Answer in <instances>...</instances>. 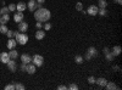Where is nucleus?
<instances>
[{"mask_svg":"<svg viewBox=\"0 0 122 90\" xmlns=\"http://www.w3.org/2000/svg\"><path fill=\"white\" fill-rule=\"evenodd\" d=\"M50 17H51V12L48 9H37L34 11V18L39 22H48Z\"/></svg>","mask_w":122,"mask_h":90,"instance_id":"f257e3e1","label":"nucleus"},{"mask_svg":"<svg viewBox=\"0 0 122 90\" xmlns=\"http://www.w3.org/2000/svg\"><path fill=\"white\" fill-rule=\"evenodd\" d=\"M15 39H16V42L18 44L25 45L28 42V35L26 33H17V32H15Z\"/></svg>","mask_w":122,"mask_h":90,"instance_id":"f03ea898","label":"nucleus"},{"mask_svg":"<svg viewBox=\"0 0 122 90\" xmlns=\"http://www.w3.org/2000/svg\"><path fill=\"white\" fill-rule=\"evenodd\" d=\"M43 62H44V58L42 55H34L32 57V63L36 66V67H40V66H43Z\"/></svg>","mask_w":122,"mask_h":90,"instance_id":"7ed1b4c3","label":"nucleus"},{"mask_svg":"<svg viewBox=\"0 0 122 90\" xmlns=\"http://www.w3.org/2000/svg\"><path fill=\"white\" fill-rule=\"evenodd\" d=\"M98 10H99V7L97 5H90L87 10V14L90 16H95V15H98Z\"/></svg>","mask_w":122,"mask_h":90,"instance_id":"20e7f679","label":"nucleus"},{"mask_svg":"<svg viewBox=\"0 0 122 90\" xmlns=\"http://www.w3.org/2000/svg\"><path fill=\"white\" fill-rule=\"evenodd\" d=\"M6 65H7V68L10 69V72H16L17 65H16V62H15V60H11V58H10Z\"/></svg>","mask_w":122,"mask_h":90,"instance_id":"39448f33","label":"nucleus"},{"mask_svg":"<svg viewBox=\"0 0 122 90\" xmlns=\"http://www.w3.org/2000/svg\"><path fill=\"white\" fill-rule=\"evenodd\" d=\"M23 17H25L23 12H21V11H17L16 14H14V21H15L16 23H20L21 21H23Z\"/></svg>","mask_w":122,"mask_h":90,"instance_id":"423d86ee","label":"nucleus"},{"mask_svg":"<svg viewBox=\"0 0 122 90\" xmlns=\"http://www.w3.org/2000/svg\"><path fill=\"white\" fill-rule=\"evenodd\" d=\"M27 29H28V23H27V22L21 21V22L18 23V31L21 32V33H26Z\"/></svg>","mask_w":122,"mask_h":90,"instance_id":"0eeeda50","label":"nucleus"},{"mask_svg":"<svg viewBox=\"0 0 122 90\" xmlns=\"http://www.w3.org/2000/svg\"><path fill=\"white\" fill-rule=\"evenodd\" d=\"M36 71H37V67H36L32 62L27 63V69H26V72H27L28 74H34Z\"/></svg>","mask_w":122,"mask_h":90,"instance_id":"6e6552de","label":"nucleus"},{"mask_svg":"<svg viewBox=\"0 0 122 90\" xmlns=\"http://www.w3.org/2000/svg\"><path fill=\"white\" fill-rule=\"evenodd\" d=\"M21 62L22 63H29V62H32V56L28 55V54H22L21 55Z\"/></svg>","mask_w":122,"mask_h":90,"instance_id":"1a4fd4ad","label":"nucleus"},{"mask_svg":"<svg viewBox=\"0 0 122 90\" xmlns=\"http://www.w3.org/2000/svg\"><path fill=\"white\" fill-rule=\"evenodd\" d=\"M9 60H10L9 52L4 51V52H1V54H0V62H3V63H5V65H6Z\"/></svg>","mask_w":122,"mask_h":90,"instance_id":"9d476101","label":"nucleus"},{"mask_svg":"<svg viewBox=\"0 0 122 90\" xmlns=\"http://www.w3.org/2000/svg\"><path fill=\"white\" fill-rule=\"evenodd\" d=\"M7 49L9 50H11V49H15L16 45H17V42H16V39H12V38H9V40H7Z\"/></svg>","mask_w":122,"mask_h":90,"instance_id":"9b49d317","label":"nucleus"},{"mask_svg":"<svg viewBox=\"0 0 122 90\" xmlns=\"http://www.w3.org/2000/svg\"><path fill=\"white\" fill-rule=\"evenodd\" d=\"M36 4H37L36 0H29L28 4H27V7H28L29 11H32V12H34V11H36Z\"/></svg>","mask_w":122,"mask_h":90,"instance_id":"f8f14e48","label":"nucleus"},{"mask_svg":"<svg viewBox=\"0 0 122 90\" xmlns=\"http://www.w3.org/2000/svg\"><path fill=\"white\" fill-rule=\"evenodd\" d=\"M87 52H88L92 57H97V56H98V50H97L94 46H90V47H88Z\"/></svg>","mask_w":122,"mask_h":90,"instance_id":"ddd939ff","label":"nucleus"},{"mask_svg":"<svg viewBox=\"0 0 122 90\" xmlns=\"http://www.w3.org/2000/svg\"><path fill=\"white\" fill-rule=\"evenodd\" d=\"M106 83H107V81H106L105 78H98V79H95V84H98L101 88H105Z\"/></svg>","mask_w":122,"mask_h":90,"instance_id":"4468645a","label":"nucleus"},{"mask_svg":"<svg viewBox=\"0 0 122 90\" xmlns=\"http://www.w3.org/2000/svg\"><path fill=\"white\" fill-rule=\"evenodd\" d=\"M44 37H45L44 31H42V29H38L37 33H36V39H37V40H43Z\"/></svg>","mask_w":122,"mask_h":90,"instance_id":"2eb2a0df","label":"nucleus"},{"mask_svg":"<svg viewBox=\"0 0 122 90\" xmlns=\"http://www.w3.org/2000/svg\"><path fill=\"white\" fill-rule=\"evenodd\" d=\"M121 51H122L121 46H120V45H116V46L112 47V50H111V54H112L114 56H118V55L121 54Z\"/></svg>","mask_w":122,"mask_h":90,"instance_id":"dca6fc26","label":"nucleus"},{"mask_svg":"<svg viewBox=\"0 0 122 90\" xmlns=\"http://www.w3.org/2000/svg\"><path fill=\"white\" fill-rule=\"evenodd\" d=\"M27 9V4H25V3H18V4H16V10L17 11H21V12H23L25 10Z\"/></svg>","mask_w":122,"mask_h":90,"instance_id":"f3484780","label":"nucleus"},{"mask_svg":"<svg viewBox=\"0 0 122 90\" xmlns=\"http://www.w3.org/2000/svg\"><path fill=\"white\" fill-rule=\"evenodd\" d=\"M10 19V16L9 14H5V15H1V17H0V24H6L9 22Z\"/></svg>","mask_w":122,"mask_h":90,"instance_id":"a211bd4d","label":"nucleus"},{"mask_svg":"<svg viewBox=\"0 0 122 90\" xmlns=\"http://www.w3.org/2000/svg\"><path fill=\"white\" fill-rule=\"evenodd\" d=\"M105 88H106L107 90H115V89H118V86H117L114 82H107L106 85H105Z\"/></svg>","mask_w":122,"mask_h":90,"instance_id":"6ab92c4d","label":"nucleus"},{"mask_svg":"<svg viewBox=\"0 0 122 90\" xmlns=\"http://www.w3.org/2000/svg\"><path fill=\"white\" fill-rule=\"evenodd\" d=\"M9 56H10V58H11V60H16L17 56H18V52L16 51L15 49H11V50H10V52H9Z\"/></svg>","mask_w":122,"mask_h":90,"instance_id":"aec40b11","label":"nucleus"},{"mask_svg":"<svg viewBox=\"0 0 122 90\" xmlns=\"http://www.w3.org/2000/svg\"><path fill=\"white\" fill-rule=\"evenodd\" d=\"M107 6V1L106 0H99L98 1V7L99 9H106Z\"/></svg>","mask_w":122,"mask_h":90,"instance_id":"412c9836","label":"nucleus"},{"mask_svg":"<svg viewBox=\"0 0 122 90\" xmlns=\"http://www.w3.org/2000/svg\"><path fill=\"white\" fill-rule=\"evenodd\" d=\"M75 61H76L77 65H81V63H83L84 58H83V56H81V55H76L75 56Z\"/></svg>","mask_w":122,"mask_h":90,"instance_id":"4be33fe9","label":"nucleus"},{"mask_svg":"<svg viewBox=\"0 0 122 90\" xmlns=\"http://www.w3.org/2000/svg\"><path fill=\"white\" fill-rule=\"evenodd\" d=\"M104 55H105V58L109 62H111V61H112V60H114V57H115V56H114L112 54H111L110 51H109V52H106V54H104Z\"/></svg>","mask_w":122,"mask_h":90,"instance_id":"5701e85b","label":"nucleus"},{"mask_svg":"<svg viewBox=\"0 0 122 90\" xmlns=\"http://www.w3.org/2000/svg\"><path fill=\"white\" fill-rule=\"evenodd\" d=\"M98 15H100V16H107V10L106 9H99L98 10Z\"/></svg>","mask_w":122,"mask_h":90,"instance_id":"b1692460","label":"nucleus"},{"mask_svg":"<svg viewBox=\"0 0 122 90\" xmlns=\"http://www.w3.org/2000/svg\"><path fill=\"white\" fill-rule=\"evenodd\" d=\"M15 89H16V90H25L26 86H25L23 84H21V83H16V84H15Z\"/></svg>","mask_w":122,"mask_h":90,"instance_id":"393cba45","label":"nucleus"},{"mask_svg":"<svg viewBox=\"0 0 122 90\" xmlns=\"http://www.w3.org/2000/svg\"><path fill=\"white\" fill-rule=\"evenodd\" d=\"M9 31L7 27L5 24H0V33H3V34H6V32Z\"/></svg>","mask_w":122,"mask_h":90,"instance_id":"a878e982","label":"nucleus"},{"mask_svg":"<svg viewBox=\"0 0 122 90\" xmlns=\"http://www.w3.org/2000/svg\"><path fill=\"white\" fill-rule=\"evenodd\" d=\"M0 14H1V15L10 14V11H9V7H7V6H3V7H1V10H0Z\"/></svg>","mask_w":122,"mask_h":90,"instance_id":"bb28decb","label":"nucleus"},{"mask_svg":"<svg viewBox=\"0 0 122 90\" xmlns=\"http://www.w3.org/2000/svg\"><path fill=\"white\" fill-rule=\"evenodd\" d=\"M7 7H9V11H10V12L16 11V4H10Z\"/></svg>","mask_w":122,"mask_h":90,"instance_id":"cd10ccee","label":"nucleus"},{"mask_svg":"<svg viewBox=\"0 0 122 90\" xmlns=\"http://www.w3.org/2000/svg\"><path fill=\"white\" fill-rule=\"evenodd\" d=\"M76 10H77V11H82V10H83V4L82 3H77L76 4Z\"/></svg>","mask_w":122,"mask_h":90,"instance_id":"c85d7f7f","label":"nucleus"},{"mask_svg":"<svg viewBox=\"0 0 122 90\" xmlns=\"http://www.w3.org/2000/svg\"><path fill=\"white\" fill-rule=\"evenodd\" d=\"M5 90H15V84H7V85H5Z\"/></svg>","mask_w":122,"mask_h":90,"instance_id":"c756f323","label":"nucleus"},{"mask_svg":"<svg viewBox=\"0 0 122 90\" xmlns=\"http://www.w3.org/2000/svg\"><path fill=\"white\" fill-rule=\"evenodd\" d=\"M88 83H89V84H95V78H94L93 76L88 77Z\"/></svg>","mask_w":122,"mask_h":90,"instance_id":"7c9ffc66","label":"nucleus"},{"mask_svg":"<svg viewBox=\"0 0 122 90\" xmlns=\"http://www.w3.org/2000/svg\"><path fill=\"white\" fill-rule=\"evenodd\" d=\"M6 35H7V38H12V37H15V32H14V31H10V29H9V31L6 32Z\"/></svg>","mask_w":122,"mask_h":90,"instance_id":"2f4dec72","label":"nucleus"},{"mask_svg":"<svg viewBox=\"0 0 122 90\" xmlns=\"http://www.w3.org/2000/svg\"><path fill=\"white\" fill-rule=\"evenodd\" d=\"M44 29H45V31H50V29H51V23H45L44 24Z\"/></svg>","mask_w":122,"mask_h":90,"instance_id":"473e14b6","label":"nucleus"},{"mask_svg":"<svg viewBox=\"0 0 122 90\" xmlns=\"http://www.w3.org/2000/svg\"><path fill=\"white\" fill-rule=\"evenodd\" d=\"M68 89H71V90H77V89H78V85H77V84H71V85L68 86Z\"/></svg>","mask_w":122,"mask_h":90,"instance_id":"72a5a7b5","label":"nucleus"},{"mask_svg":"<svg viewBox=\"0 0 122 90\" xmlns=\"http://www.w3.org/2000/svg\"><path fill=\"white\" fill-rule=\"evenodd\" d=\"M36 27L40 29V28L43 27V22H39V21H37V23H36Z\"/></svg>","mask_w":122,"mask_h":90,"instance_id":"f704fd0d","label":"nucleus"},{"mask_svg":"<svg viewBox=\"0 0 122 90\" xmlns=\"http://www.w3.org/2000/svg\"><path fill=\"white\" fill-rule=\"evenodd\" d=\"M26 69H27V65L26 63H22L21 65V71L22 72H26Z\"/></svg>","mask_w":122,"mask_h":90,"instance_id":"c9c22d12","label":"nucleus"},{"mask_svg":"<svg viewBox=\"0 0 122 90\" xmlns=\"http://www.w3.org/2000/svg\"><path fill=\"white\" fill-rule=\"evenodd\" d=\"M83 58H86L87 61H89V60H92V56H90L88 52H86V55H84V57H83Z\"/></svg>","mask_w":122,"mask_h":90,"instance_id":"e433bc0d","label":"nucleus"},{"mask_svg":"<svg viewBox=\"0 0 122 90\" xmlns=\"http://www.w3.org/2000/svg\"><path fill=\"white\" fill-rule=\"evenodd\" d=\"M66 89H67L66 85H59L57 86V90H66Z\"/></svg>","mask_w":122,"mask_h":90,"instance_id":"4c0bfd02","label":"nucleus"},{"mask_svg":"<svg viewBox=\"0 0 122 90\" xmlns=\"http://www.w3.org/2000/svg\"><path fill=\"white\" fill-rule=\"evenodd\" d=\"M109 51H110L109 47H104V49H103V52H104V54H106V52H109Z\"/></svg>","mask_w":122,"mask_h":90,"instance_id":"58836bf2","label":"nucleus"},{"mask_svg":"<svg viewBox=\"0 0 122 90\" xmlns=\"http://www.w3.org/2000/svg\"><path fill=\"white\" fill-rule=\"evenodd\" d=\"M36 9H42V4L37 3V4H36Z\"/></svg>","mask_w":122,"mask_h":90,"instance_id":"ea45409f","label":"nucleus"},{"mask_svg":"<svg viewBox=\"0 0 122 90\" xmlns=\"http://www.w3.org/2000/svg\"><path fill=\"white\" fill-rule=\"evenodd\" d=\"M112 1H115L116 4H118V5H121L122 4V0H112Z\"/></svg>","mask_w":122,"mask_h":90,"instance_id":"a19ab883","label":"nucleus"},{"mask_svg":"<svg viewBox=\"0 0 122 90\" xmlns=\"http://www.w3.org/2000/svg\"><path fill=\"white\" fill-rule=\"evenodd\" d=\"M36 1H37V3H39V4H43V3L45 1V0H36Z\"/></svg>","mask_w":122,"mask_h":90,"instance_id":"79ce46f5","label":"nucleus"},{"mask_svg":"<svg viewBox=\"0 0 122 90\" xmlns=\"http://www.w3.org/2000/svg\"><path fill=\"white\" fill-rule=\"evenodd\" d=\"M114 69H116V71H120V68L117 66H114Z\"/></svg>","mask_w":122,"mask_h":90,"instance_id":"37998d69","label":"nucleus"},{"mask_svg":"<svg viewBox=\"0 0 122 90\" xmlns=\"http://www.w3.org/2000/svg\"><path fill=\"white\" fill-rule=\"evenodd\" d=\"M0 17H1V14H0Z\"/></svg>","mask_w":122,"mask_h":90,"instance_id":"c03bdc74","label":"nucleus"}]
</instances>
